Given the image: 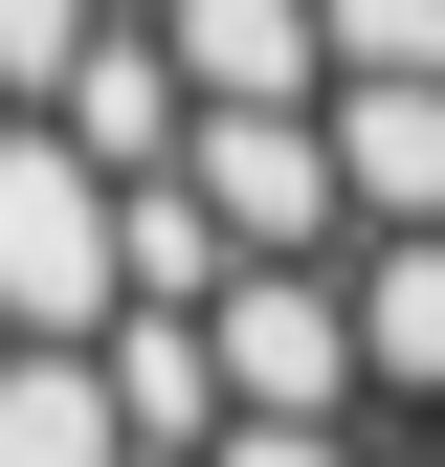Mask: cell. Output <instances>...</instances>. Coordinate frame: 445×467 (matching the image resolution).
<instances>
[{
  "label": "cell",
  "instance_id": "cell-1",
  "mask_svg": "<svg viewBox=\"0 0 445 467\" xmlns=\"http://www.w3.org/2000/svg\"><path fill=\"white\" fill-rule=\"evenodd\" d=\"M111 312H134V179H89L67 134H0V334L23 357H111Z\"/></svg>",
  "mask_w": 445,
  "mask_h": 467
},
{
  "label": "cell",
  "instance_id": "cell-2",
  "mask_svg": "<svg viewBox=\"0 0 445 467\" xmlns=\"http://www.w3.org/2000/svg\"><path fill=\"white\" fill-rule=\"evenodd\" d=\"M201 223L245 267H357V179H334V111H201Z\"/></svg>",
  "mask_w": 445,
  "mask_h": 467
},
{
  "label": "cell",
  "instance_id": "cell-3",
  "mask_svg": "<svg viewBox=\"0 0 445 467\" xmlns=\"http://www.w3.org/2000/svg\"><path fill=\"white\" fill-rule=\"evenodd\" d=\"M222 379H245V423H378L357 267H245V289H222Z\"/></svg>",
  "mask_w": 445,
  "mask_h": 467
},
{
  "label": "cell",
  "instance_id": "cell-4",
  "mask_svg": "<svg viewBox=\"0 0 445 467\" xmlns=\"http://www.w3.org/2000/svg\"><path fill=\"white\" fill-rule=\"evenodd\" d=\"M201 111H334V0H156Z\"/></svg>",
  "mask_w": 445,
  "mask_h": 467
},
{
  "label": "cell",
  "instance_id": "cell-5",
  "mask_svg": "<svg viewBox=\"0 0 445 467\" xmlns=\"http://www.w3.org/2000/svg\"><path fill=\"white\" fill-rule=\"evenodd\" d=\"M45 134H67L89 179H179V156H201V89H179V45H156V23H111L89 67L45 89Z\"/></svg>",
  "mask_w": 445,
  "mask_h": 467
},
{
  "label": "cell",
  "instance_id": "cell-6",
  "mask_svg": "<svg viewBox=\"0 0 445 467\" xmlns=\"http://www.w3.org/2000/svg\"><path fill=\"white\" fill-rule=\"evenodd\" d=\"M334 179L357 245H445V89H334Z\"/></svg>",
  "mask_w": 445,
  "mask_h": 467
},
{
  "label": "cell",
  "instance_id": "cell-7",
  "mask_svg": "<svg viewBox=\"0 0 445 467\" xmlns=\"http://www.w3.org/2000/svg\"><path fill=\"white\" fill-rule=\"evenodd\" d=\"M111 400H134L156 467H201L222 423H245V379H222V312H111Z\"/></svg>",
  "mask_w": 445,
  "mask_h": 467
},
{
  "label": "cell",
  "instance_id": "cell-8",
  "mask_svg": "<svg viewBox=\"0 0 445 467\" xmlns=\"http://www.w3.org/2000/svg\"><path fill=\"white\" fill-rule=\"evenodd\" d=\"M357 357L378 423H445V245H357Z\"/></svg>",
  "mask_w": 445,
  "mask_h": 467
},
{
  "label": "cell",
  "instance_id": "cell-9",
  "mask_svg": "<svg viewBox=\"0 0 445 467\" xmlns=\"http://www.w3.org/2000/svg\"><path fill=\"white\" fill-rule=\"evenodd\" d=\"M0 467H156L111 357H0Z\"/></svg>",
  "mask_w": 445,
  "mask_h": 467
},
{
  "label": "cell",
  "instance_id": "cell-10",
  "mask_svg": "<svg viewBox=\"0 0 445 467\" xmlns=\"http://www.w3.org/2000/svg\"><path fill=\"white\" fill-rule=\"evenodd\" d=\"M334 89H445V0H334Z\"/></svg>",
  "mask_w": 445,
  "mask_h": 467
},
{
  "label": "cell",
  "instance_id": "cell-11",
  "mask_svg": "<svg viewBox=\"0 0 445 467\" xmlns=\"http://www.w3.org/2000/svg\"><path fill=\"white\" fill-rule=\"evenodd\" d=\"M111 23H134V0H0V89H23V111H45V89H67V67H89V45H111Z\"/></svg>",
  "mask_w": 445,
  "mask_h": 467
},
{
  "label": "cell",
  "instance_id": "cell-12",
  "mask_svg": "<svg viewBox=\"0 0 445 467\" xmlns=\"http://www.w3.org/2000/svg\"><path fill=\"white\" fill-rule=\"evenodd\" d=\"M201 467H378V423H222Z\"/></svg>",
  "mask_w": 445,
  "mask_h": 467
},
{
  "label": "cell",
  "instance_id": "cell-13",
  "mask_svg": "<svg viewBox=\"0 0 445 467\" xmlns=\"http://www.w3.org/2000/svg\"><path fill=\"white\" fill-rule=\"evenodd\" d=\"M378 467H445V423H401V445H378Z\"/></svg>",
  "mask_w": 445,
  "mask_h": 467
},
{
  "label": "cell",
  "instance_id": "cell-14",
  "mask_svg": "<svg viewBox=\"0 0 445 467\" xmlns=\"http://www.w3.org/2000/svg\"><path fill=\"white\" fill-rule=\"evenodd\" d=\"M134 23H156V0H134Z\"/></svg>",
  "mask_w": 445,
  "mask_h": 467
}]
</instances>
